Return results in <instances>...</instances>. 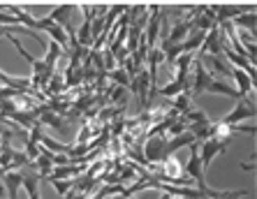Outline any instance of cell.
Instances as JSON below:
<instances>
[{"instance_id": "obj_4", "label": "cell", "mask_w": 257, "mask_h": 199, "mask_svg": "<svg viewBox=\"0 0 257 199\" xmlns=\"http://www.w3.org/2000/svg\"><path fill=\"white\" fill-rule=\"evenodd\" d=\"M232 26H245L248 33L255 35V14H241V17H236L232 21Z\"/></svg>"}, {"instance_id": "obj_6", "label": "cell", "mask_w": 257, "mask_h": 199, "mask_svg": "<svg viewBox=\"0 0 257 199\" xmlns=\"http://www.w3.org/2000/svg\"><path fill=\"white\" fill-rule=\"evenodd\" d=\"M54 183V187L58 190V194H67L74 187V181H51Z\"/></svg>"}, {"instance_id": "obj_5", "label": "cell", "mask_w": 257, "mask_h": 199, "mask_svg": "<svg viewBox=\"0 0 257 199\" xmlns=\"http://www.w3.org/2000/svg\"><path fill=\"white\" fill-rule=\"evenodd\" d=\"M109 77H111V81H114V84H120L123 88H130V77H127L125 70H116V72H111Z\"/></svg>"}, {"instance_id": "obj_1", "label": "cell", "mask_w": 257, "mask_h": 199, "mask_svg": "<svg viewBox=\"0 0 257 199\" xmlns=\"http://www.w3.org/2000/svg\"><path fill=\"white\" fill-rule=\"evenodd\" d=\"M165 148H167V137L165 132L160 134H149L146 137V160L151 164L153 162H162V157H165Z\"/></svg>"}, {"instance_id": "obj_2", "label": "cell", "mask_w": 257, "mask_h": 199, "mask_svg": "<svg viewBox=\"0 0 257 199\" xmlns=\"http://www.w3.org/2000/svg\"><path fill=\"white\" fill-rule=\"evenodd\" d=\"M248 116H255V104H248V102H243V100H239V102H236V109H234L227 118H222L220 123H225V125H234V123L243 121V118H248Z\"/></svg>"}, {"instance_id": "obj_3", "label": "cell", "mask_w": 257, "mask_h": 199, "mask_svg": "<svg viewBox=\"0 0 257 199\" xmlns=\"http://www.w3.org/2000/svg\"><path fill=\"white\" fill-rule=\"evenodd\" d=\"M21 183H24L21 171H12V169H10L5 174V185H7V190H10V199H17V190Z\"/></svg>"}, {"instance_id": "obj_7", "label": "cell", "mask_w": 257, "mask_h": 199, "mask_svg": "<svg viewBox=\"0 0 257 199\" xmlns=\"http://www.w3.org/2000/svg\"><path fill=\"white\" fill-rule=\"evenodd\" d=\"M160 199H172V194H162V197Z\"/></svg>"}]
</instances>
